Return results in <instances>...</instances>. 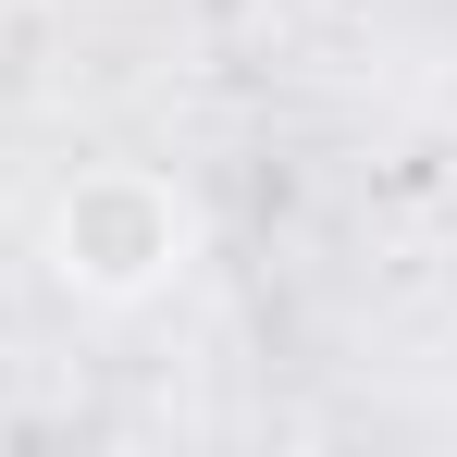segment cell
I'll return each instance as SVG.
<instances>
[{"label":"cell","instance_id":"6da1fadb","mask_svg":"<svg viewBox=\"0 0 457 457\" xmlns=\"http://www.w3.org/2000/svg\"><path fill=\"white\" fill-rule=\"evenodd\" d=\"M50 272L75 285V297H149L186 272V198L161 186L149 161H99L62 186V211H50Z\"/></svg>","mask_w":457,"mask_h":457}]
</instances>
